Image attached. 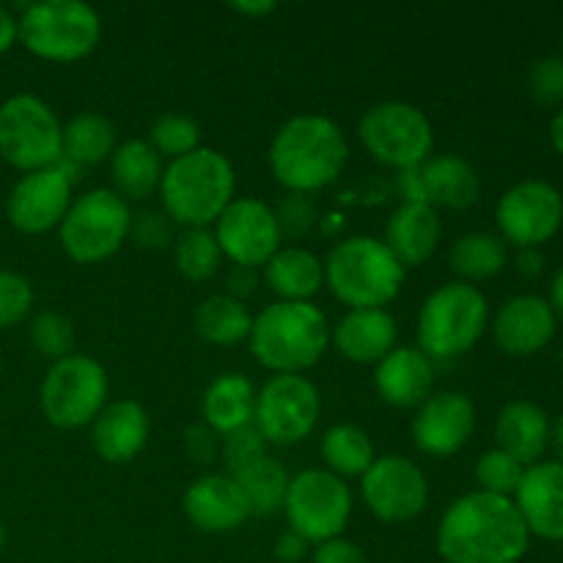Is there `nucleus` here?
<instances>
[{"label": "nucleus", "instance_id": "obj_1", "mask_svg": "<svg viewBox=\"0 0 563 563\" xmlns=\"http://www.w3.org/2000/svg\"><path fill=\"white\" fill-rule=\"evenodd\" d=\"M434 544L445 563H520L531 533L515 500L476 489L443 511Z\"/></svg>", "mask_w": 563, "mask_h": 563}, {"label": "nucleus", "instance_id": "obj_2", "mask_svg": "<svg viewBox=\"0 0 563 563\" xmlns=\"http://www.w3.org/2000/svg\"><path fill=\"white\" fill-rule=\"evenodd\" d=\"M350 143L344 130L322 113H302L286 121L269 143V170L289 192L311 196L344 174Z\"/></svg>", "mask_w": 563, "mask_h": 563}, {"label": "nucleus", "instance_id": "obj_3", "mask_svg": "<svg viewBox=\"0 0 563 563\" xmlns=\"http://www.w3.org/2000/svg\"><path fill=\"white\" fill-rule=\"evenodd\" d=\"M157 192L174 225L212 229L236 198V170L223 152L201 146L165 165Z\"/></svg>", "mask_w": 563, "mask_h": 563}, {"label": "nucleus", "instance_id": "obj_4", "mask_svg": "<svg viewBox=\"0 0 563 563\" xmlns=\"http://www.w3.org/2000/svg\"><path fill=\"white\" fill-rule=\"evenodd\" d=\"M251 355L273 374H302L317 366L330 346V324L313 302H273L253 317Z\"/></svg>", "mask_w": 563, "mask_h": 563}, {"label": "nucleus", "instance_id": "obj_5", "mask_svg": "<svg viewBox=\"0 0 563 563\" xmlns=\"http://www.w3.org/2000/svg\"><path fill=\"white\" fill-rule=\"evenodd\" d=\"M405 278L407 269L377 236H346L324 262V284L350 311L388 308Z\"/></svg>", "mask_w": 563, "mask_h": 563}, {"label": "nucleus", "instance_id": "obj_6", "mask_svg": "<svg viewBox=\"0 0 563 563\" xmlns=\"http://www.w3.org/2000/svg\"><path fill=\"white\" fill-rule=\"evenodd\" d=\"M489 328V302L473 284H443L418 313V350L429 361H449L471 352Z\"/></svg>", "mask_w": 563, "mask_h": 563}, {"label": "nucleus", "instance_id": "obj_7", "mask_svg": "<svg viewBox=\"0 0 563 563\" xmlns=\"http://www.w3.org/2000/svg\"><path fill=\"white\" fill-rule=\"evenodd\" d=\"M20 44L49 64H77L97 49L102 16L80 0H44L25 5L20 16Z\"/></svg>", "mask_w": 563, "mask_h": 563}, {"label": "nucleus", "instance_id": "obj_8", "mask_svg": "<svg viewBox=\"0 0 563 563\" xmlns=\"http://www.w3.org/2000/svg\"><path fill=\"white\" fill-rule=\"evenodd\" d=\"M130 229V203L113 190L97 187L71 201L64 223L58 225V240L71 262L102 264L124 247Z\"/></svg>", "mask_w": 563, "mask_h": 563}, {"label": "nucleus", "instance_id": "obj_9", "mask_svg": "<svg viewBox=\"0 0 563 563\" xmlns=\"http://www.w3.org/2000/svg\"><path fill=\"white\" fill-rule=\"evenodd\" d=\"M0 157L22 174L64 159V124L44 99L14 93L0 104Z\"/></svg>", "mask_w": 563, "mask_h": 563}, {"label": "nucleus", "instance_id": "obj_10", "mask_svg": "<svg viewBox=\"0 0 563 563\" xmlns=\"http://www.w3.org/2000/svg\"><path fill=\"white\" fill-rule=\"evenodd\" d=\"M357 137L377 163L396 170L421 168L434 148V126L429 115L401 99L368 108L357 124Z\"/></svg>", "mask_w": 563, "mask_h": 563}, {"label": "nucleus", "instance_id": "obj_11", "mask_svg": "<svg viewBox=\"0 0 563 563\" xmlns=\"http://www.w3.org/2000/svg\"><path fill=\"white\" fill-rule=\"evenodd\" d=\"M108 372L88 355H69L44 374L38 405L55 429H82L97 421L108 405Z\"/></svg>", "mask_w": 563, "mask_h": 563}, {"label": "nucleus", "instance_id": "obj_12", "mask_svg": "<svg viewBox=\"0 0 563 563\" xmlns=\"http://www.w3.org/2000/svg\"><path fill=\"white\" fill-rule=\"evenodd\" d=\"M284 515L289 531L306 539L308 544L339 539L352 517L350 484L324 467H308L289 478Z\"/></svg>", "mask_w": 563, "mask_h": 563}, {"label": "nucleus", "instance_id": "obj_13", "mask_svg": "<svg viewBox=\"0 0 563 563\" xmlns=\"http://www.w3.org/2000/svg\"><path fill=\"white\" fill-rule=\"evenodd\" d=\"M322 416V396L306 374H273L256 394L253 427L273 445L311 438Z\"/></svg>", "mask_w": 563, "mask_h": 563}, {"label": "nucleus", "instance_id": "obj_14", "mask_svg": "<svg viewBox=\"0 0 563 563\" xmlns=\"http://www.w3.org/2000/svg\"><path fill=\"white\" fill-rule=\"evenodd\" d=\"M500 240L520 251L542 247L553 240L563 225V196L555 185L544 179L517 181L500 196L495 207Z\"/></svg>", "mask_w": 563, "mask_h": 563}, {"label": "nucleus", "instance_id": "obj_15", "mask_svg": "<svg viewBox=\"0 0 563 563\" xmlns=\"http://www.w3.org/2000/svg\"><path fill=\"white\" fill-rule=\"evenodd\" d=\"M361 495L377 520L399 526L421 517L429 506V482L421 467L401 454L377 456L361 476Z\"/></svg>", "mask_w": 563, "mask_h": 563}, {"label": "nucleus", "instance_id": "obj_16", "mask_svg": "<svg viewBox=\"0 0 563 563\" xmlns=\"http://www.w3.org/2000/svg\"><path fill=\"white\" fill-rule=\"evenodd\" d=\"M220 253L234 267H264L280 251V229L269 203L258 198H234L214 223Z\"/></svg>", "mask_w": 563, "mask_h": 563}, {"label": "nucleus", "instance_id": "obj_17", "mask_svg": "<svg viewBox=\"0 0 563 563\" xmlns=\"http://www.w3.org/2000/svg\"><path fill=\"white\" fill-rule=\"evenodd\" d=\"M71 201H75L71 176L66 174L64 165H53V168L22 174L5 198V214L20 234L38 236L64 223Z\"/></svg>", "mask_w": 563, "mask_h": 563}, {"label": "nucleus", "instance_id": "obj_18", "mask_svg": "<svg viewBox=\"0 0 563 563\" xmlns=\"http://www.w3.org/2000/svg\"><path fill=\"white\" fill-rule=\"evenodd\" d=\"M476 429V407L465 394L456 390H434L416 410L412 418V440L429 456L460 454Z\"/></svg>", "mask_w": 563, "mask_h": 563}, {"label": "nucleus", "instance_id": "obj_19", "mask_svg": "<svg viewBox=\"0 0 563 563\" xmlns=\"http://www.w3.org/2000/svg\"><path fill=\"white\" fill-rule=\"evenodd\" d=\"M559 317L539 295H517L493 319V339L511 357H531L555 339Z\"/></svg>", "mask_w": 563, "mask_h": 563}, {"label": "nucleus", "instance_id": "obj_20", "mask_svg": "<svg viewBox=\"0 0 563 563\" xmlns=\"http://www.w3.org/2000/svg\"><path fill=\"white\" fill-rule=\"evenodd\" d=\"M511 500L531 537L563 542V462H537L526 467Z\"/></svg>", "mask_w": 563, "mask_h": 563}, {"label": "nucleus", "instance_id": "obj_21", "mask_svg": "<svg viewBox=\"0 0 563 563\" xmlns=\"http://www.w3.org/2000/svg\"><path fill=\"white\" fill-rule=\"evenodd\" d=\"M181 506L192 528L203 533H231L253 517L240 484L229 473H209L192 482Z\"/></svg>", "mask_w": 563, "mask_h": 563}, {"label": "nucleus", "instance_id": "obj_22", "mask_svg": "<svg viewBox=\"0 0 563 563\" xmlns=\"http://www.w3.org/2000/svg\"><path fill=\"white\" fill-rule=\"evenodd\" d=\"M152 434V421L141 401H108L91 423V443L99 460L110 465H126L143 454Z\"/></svg>", "mask_w": 563, "mask_h": 563}, {"label": "nucleus", "instance_id": "obj_23", "mask_svg": "<svg viewBox=\"0 0 563 563\" xmlns=\"http://www.w3.org/2000/svg\"><path fill=\"white\" fill-rule=\"evenodd\" d=\"M374 388L385 405L418 410L434 394V361L412 346H396L374 368Z\"/></svg>", "mask_w": 563, "mask_h": 563}, {"label": "nucleus", "instance_id": "obj_24", "mask_svg": "<svg viewBox=\"0 0 563 563\" xmlns=\"http://www.w3.org/2000/svg\"><path fill=\"white\" fill-rule=\"evenodd\" d=\"M399 341V324L388 308H366V311H350L341 322L330 330V344L341 352L350 363L377 366L385 355L396 350Z\"/></svg>", "mask_w": 563, "mask_h": 563}, {"label": "nucleus", "instance_id": "obj_25", "mask_svg": "<svg viewBox=\"0 0 563 563\" xmlns=\"http://www.w3.org/2000/svg\"><path fill=\"white\" fill-rule=\"evenodd\" d=\"M440 234H443V225H440L438 209L429 207V203L405 201L390 214L383 242L399 258L401 267L410 269L421 267L434 256Z\"/></svg>", "mask_w": 563, "mask_h": 563}, {"label": "nucleus", "instance_id": "obj_26", "mask_svg": "<svg viewBox=\"0 0 563 563\" xmlns=\"http://www.w3.org/2000/svg\"><path fill=\"white\" fill-rule=\"evenodd\" d=\"M418 181H421L423 203L445 209H471L482 198V179L478 170L460 154H438L429 157L418 168Z\"/></svg>", "mask_w": 563, "mask_h": 563}, {"label": "nucleus", "instance_id": "obj_27", "mask_svg": "<svg viewBox=\"0 0 563 563\" xmlns=\"http://www.w3.org/2000/svg\"><path fill=\"white\" fill-rule=\"evenodd\" d=\"M550 416L539 405L526 399L509 401L495 421L498 449L515 456L520 465L531 467L544 456L550 445Z\"/></svg>", "mask_w": 563, "mask_h": 563}, {"label": "nucleus", "instance_id": "obj_28", "mask_svg": "<svg viewBox=\"0 0 563 563\" xmlns=\"http://www.w3.org/2000/svg\"><path fill=\"white\" fill-rule=\"evenodd\" d=\"M264 280L280 302H311L324 286V262L306 247L280 245L264 264Z\"/></svg>", "mask_w": 563, "mask_h": 563}, {"label": "nucleus", "instance_id": "obj_29", "mask_svg": "<svg viewBox=\"0 0 563 563\" xmlns=\"http://www.w3.org/2000/svg\"><path fill=\"white\" fill-rule=\"evenodd\" d=\"M203 421L214 434H231L253 423L256 412V385L245 374L225 372L203 390Z\"/></svg>", "mask_w": 563, "mask_h": 563}, {"label": "nucleus", "instance_id": "obj_30", "mask_svg": "<svg viewBox=\"0 0 563 563\" xmlns=\"http://www.w3.org/2000/svg\"><path fill=\"white\" fill-rule=\"evenodd\" d=\"M163 170V159L143 137L119 143L110 157V179L115 185L113 192L124 201H143L157 192Z\"/></svg>", "mask_w": 563, "mask_h": 563}, {"label": "nucleus", "instance_id": "obj_31", "mask_svg": "<svg viewBox=\"0 0 563 563\" xmlns=\"http://www.w3.org/2000/svg\"><path fill=\"white\" fill-rule=\"evenodd\" d=\"M509 264V247L498 234L471 231L462 234L449 251V267L462 278V284H478L504 273Z\"/></svg>", "mask_w": 563, "mask_h": 563}, {"label": "nucleus", "instance_id": "obj_32", "mask_svg": "<svg viewBox=\"0 0 563 563\" xmlns=\"http://www.w3.org/2000/svg\"><path fill=\"white\" fill-rule=\"evenodd\" d=\"M196 333L212 346H236L247 341L253 328V317L247 313L245 302L231 295H212L203 302H198Z\"/></svg>", "mask_w": 563, "mask_h": 563}, {"label": "nucleus", "instance_id": "obj_33", "mask_svg": "<svg viewBox=\"0 0 563 563\" xmlns=\"http://www.w3.org/2000/svg\"><path fill=\"white\" fill-rule=\"evenodd\" d=\"M229 476H234V482L240 484L242 495H245L247 506H251V515L269 517L284 511L286 489H289L291 476L275 456L264 454L262 460L251 462L247 467L229 473Z\"/></svg>", "mask_w": 563, "mask_h": 563}, {"label": "nucleus", "instance_id": "obj_34", "mask_svg": "<svg viewBox=\"0 0 563 563\" xmlns=\"http://www.w3.org/2000/svg\"><path fill=\"white\" fill-rule=\"evenodd\" d=\"M113 121L99 113H77L64 124V159L75 165H99L115 152Z\"/></svg>", "mask_w": 563, "mask_h": 563}, {"label": "nucleus", "instance_id": "obj_35", "mask_svg": "<svg viewBox=\"0 0 563 563\" xmlns=\"http://www.w3.org/2000/svg\"><path fill=\"white\" fill-rule=\"evenodd\" d=\"M322 460L328 471L339 478H361L374 465V443L361 427L352 423H335L322 438Z\"/></svg>", "mask_w": 563, "mask_h": 563}, {"label": "nucleus", "instance_id": "obj_36", "mask_svg": "<svg viewBox=\"0 0 563 563\" xmlns=\"http://www.w3.org/2000/svg\"><path fill=\"white\" fill-rule=\"evenodd\" d=\"M174 262L176 269L187 280H209L218 273L223 253H220L218 240L212 229H185L174 242Z\"/></svg>", "mask_w": 563, "mask_h": 563}, {"label": "nucleus", "instance_id": "obj_37", "mask_svg": "<svg viewBox=\"0 0 563 563\" xmlns=\"http://www.w3.org/2000/svg\"><path fill=\"white\" fill-rule=\"evenodd\" d=\"M148 143H152V148L159 157L179 159L185 157V154L201 148V126H198V121H192L190 115L163 113L152 124Z\"/></svg>", "mask_w": 563, "mask_h": 563}, {"label": "nucleus", "instance_id": "obj_38", "mask_svg": "<svg viewBox=\"0 0 563 563\" xmlns=\"http://www.w3.org/2000/svg\"><path fill=\"white\" fill-rule=\"evenodd\" d=\"M31 344L53 363L75 355V328L58 311H38L31 322Z\"/></svg>", "mask_w": 563, "mask_h": 563}, {"label": "nucleus", "instance_id": "obj_39", "mask_svg": "<svg viewBox=\"0 0 563 563\" xmlns=\"http://www.w3.org/2000/svg\"><path fill=\"white\" fill-rule=\"evenodd\" d=\"M522 476H526V465H520L515 456H509L500 449L487 451L476 462V482L482 493L500 495V498H515Z\"/></svg>", "mask_w": 563, "mask_h": 563}, {"label": "nucleus", "instance_id": "obj_40", "mask_svg": "<svg viewBox=\"0 0 563 563\" xmlns=\"http://www.w3.org/2000/svg\"><path fill=\"white\" fill-rule=\"evenodd\" d=\"M33 308L31 280L11 269H0V330L20 324Z\"/></svg>", "mask_w": 563, "mask_h": 563}, {"label": "nucleus", "instance_id": "obj_41", "mask_svg": "<svg viewBox=\"0 0 563 563\" xmlns=\"http://www.w3.org/2000/svg\"><path fill=\"white\" fill-rule=\"evenodd\" d=\"M273 212L278 220L280 236H289V240H300L317 225V207H313L311 196L289 192V196L280 198Z\"/></svg>", "mask_w": 563, "mask_h": 563}, {"label": "nucleus", "instance_id": "obj_42", "mask_svg": "<svg viewBox=\"0 0 563 563\" xmlns=\"http://www.w3.org/2000/svg\"><path fill=\"white\" fill-rule=\"evenodd\" d=\"M528 91L539 104L563 108V58L550 55V58L537 60L528 75Z\"/></svg>", "mask_w": 563, "mask_h": 563}, {"label": "nucleus", "instance_id": "obj_43", "mask_svg": "<svg viewBox=\"0 0 563 563\" xmlns=\"http://www.w3.org/2000/svg\"><path fill=\"white\" fill-rule=\"evenodd\" d=\"M264 454H267V440L262 438V432H258L253 423L245 429H236V432L225 434L223 438V460L229 473L242 471V467H247L251 462L262 460Z\"/></svg>", "mask_w": 563, "mask_h": 563}, {"label": "nucleus", "instance_id": "obj_44", "mask_svg": "<svg viewBox=\"0 0 563 563\" xmlns=\"http://www.w3.org/2000/svg\"><path fill=\"white\" fill-rule=\"evenodd\" d=\"M130 240H135L141 247H148V251H163L174 240V223L165 212L132 214Z\"/></svg>", "mask_w": 563, "mask_h": 563}, {"label": "nucleus", "instance_id": "obj_45", "mask_svg": "<svg viewBox=\"0 0 563 563\" xmlns=\"http://www.w3.org/2000/svg\"><path fill=\"white\" fill-rule=\"evenodd\" d=\"M313 563H368V561L355 542L339 537V539H330V542L317 544V550H313Z\"/></svg>", "mask_w": 563, "mask_h": 563}, {"label": "nucleus", "instance_id": "obj_46", "mask_svg": "<svg viewBox=\"0 0 563 563\" xmlns=\"http://www.w3.org/2000/svg\"><path fill=\"white\" fill-rule=\"evenodd\" d=\"M214 438H218V434H214L207 423H203V427L187 429L185 434L187 456H190L196 465H209V462L214 460V454H218V443H214Z\"/></svg>", "mask_w": 563, "mask_h": 563}, {"label": "nucleus", "instance_id": "obj_47", "mask_svg": "<svg viewBox=\"0 0 563 563\" xmlns=\"http://www.w3.org/2000/svg\"><path fill=\"white\" fill-rule=\"evenodd\" d=\"M273 555L280 563H300L308 555V542L302 537H297L295 531H286L275 539Z\"/></svg>", "mask_w": 563, "mask_h": 563}, {"label": "nucleus", "instance_id": "obj_48", "mask_svg": "<svg viewBox=\"0 0 563 563\" xmlns=\"http://www.w3.org/2000/svg\"><path fill=\"white\" fill-rule=\"evenodd\" d=\"M229 9L234 14L251 16V20H264V16H269L278 9V3L275 0H234V3H229Z\"/></svg>", "mask_w": 563, "mask_h": 563}, {"label": "nucleus", "instance_id": "obj_49", "mask_svg": "<svg viewBox=\"0 0 563 563\" xmlns=\"http://www.w3.org/2000/svg\"><path fill=\"white\" fill-rule=\"evenodd\" d=\"M16 42H20V25H16V16L11 14L5 5H0V55L9 53Z\"/></svg>", "mask_w": 563, "mask_h": 563}, {"label": "nucleus", "instance_id": "obj_50", "mask_svg": "<svg viewBox=\"0 0 563 563\" xmlns=\"http://www.w3.org/2000/svg\"><path fill=\"white\" fill-rule=\"evenodd\" d=\"M256 284V275H253V269H242V267H234V273H231L229 278V286L231 297H236V300H245L247 295H251V286Z\"/></svg>", "mask_w": 563, "mask_h": 563}, {"label": "nucleus", "instance_id": "obj_51", "mask_svg": "<svg viewBox=\"0 0 563 563\" xmlns=\"http://www.w3.org/2000/svg\"><path fill=\"white\" fill-rule=\"evenodd\" d=\"M517 269H520V275H526V278H537V275H542L544 269L542 253H539L537 247L520 251V256H517Z\"/></svg>", "mask_w": 563, "mask_h": 563}, {"label": "nucleus", "instance_id": "obj_52", "mask_svg": "<svg viewBox=\"0 0 563 563\" xmlns=\"http://www.w3.org/2000/svg\"><path fill=\"white\" fill-rule=\"evenodd\" d=\"M550 306H553L555 317H563V267L553 275V284H550Z\"/></svg>", "mask_w": 563, "mask_h": 563}, {"label": "nucleus", "instance_id": "obj_53", "mask_svg": "<svg viewBox=\"0 0 563 563\" xmlns=\"http://www.w3.org/2000/svg\"><path fill=\"white\" fill-rule=\"evenodd\" d=\"M550 141H553V148L563 157V108L550 121Z\"/></svg>", "mask_w": 563, "mask_h": 563}, {"label": "nucleus", "instance_id": "obj_54", "mask_svg": "<svg viewBox=\"0 0 563 563\" xmlns=\"http://www.w3.org/2000/svg\"><path fill=\"white\" fill-rule=\"evenodd\" d=\"M550 443L555 445V454H559V462H563V412L555 418V423L550 427Z\"/></svg>", "mask_w": 563, "mask_h": 563}, {"label": "nucleus", "instance_id": "obj_55", "mask_svg": "<svg viewBox=\"0 0 563 563\" xmlns=\"http://www.w3.org/2000/svg\"><path fill=\"white\" fill-rule=\"evenodd\" d=\"M3 544H5V528L3 522H0V550H3Z\"/></svg>", "mask_w": 563, "mask_h": 563}, {"label": "nucleus", "instance_id": "obj_56", "mask_svg": "<svg viewBox=\"0 0 563 563\" xmlns=\"http://www.w3.org/2000/svg\"><path fill=\"white\" fill-rule=\"evenodd\" d=\"M0 368H3V361H0Z\"/></svg>", "mask_w": 563, "mask_h": 563}, {"label": "nucleus", "instance_id": "obj_57", "mask_svg": "<svg viewBox=\"0 0 563 563\" xmlns=\"http://www.w3.org/2000/svg\"><path fill=\"white\" fill-rule=\"evenodd\" d=\"M561 58H563V55H561Z\"/></svg>", "mask_w": 563, "mask_h": 563}]
</instances>
